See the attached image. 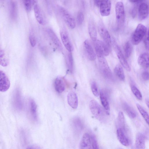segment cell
Returning <instances> with one entry per match:
<instances>
[{
    "label": "cell",
    "instance_id": "cell-1",
    "mask_svg": "<svg viewBox=\"0 0 149 149\" xmlns=\"http://www.w3.org/2000/svg\"><path fill=\"white\" fill-rule=\"evenodd\" d=\"M89 106L92 113L96 119L101 121L105 120L107 113L96 101L94 100H91Z\"/></svg>",
    "mask_w": 149,
    "mask_h": 149
},
{
    "label": "cell",
    "instance_id": "cell-2",
    "mask_svg": "<svg viewBox=\"0 0 149 149\" xmlns=\"http://www.w3.org/2000/svg\"><path fill=\"white\" fill-rule=\"evenodd\" d=\"M115 13L117 26L118 28L120 29L124 24L125 19V9L122 2L119 1L116 3Z\"/></svg>",
    "mask_w": 149,
    "mask_h": 149
},
{
    "label": "cell",
    "instance_id": "cell-3",
    "mask_svg": "<svg viewBox=\"0 0 149 149\" xmlns=\"http://www.w3.org/2000/svg\"><path fill=\"white\" fill-rule=\"evenodd\" d=\"M147 31L146 27L143 24H139L133 33L132 38V43L138 44L144 37Z\"/></svg>",
    "mask_w": 149,
    "mask_h": 149
},
{
    "label": "cell",
    "instance_id": "cell-4",
    "mask_svg": "<svg viewBox=\"0 0 149 149\" xmlns=\"http://www.w3.org/2000/svg\"><path fill=\"white\" fill-rule=\"evenodd\" d=\"M58 7L60 14L67 26L71 29L74 28L76 22L73 16L63 7L58 6Z\"/></svg>",
    "mask_w": 149,
    "mask_h": 149
},
{
    "label": "cell",
    "instance_id": "cell-5",
    "mask_svg": "<svg viewBox=\"0 0 149 149\" xmlns=\"http://www.w3.org/2000/svg\"><path fill=\"white\" fill-rule=\"evenodd\" d=\"M95 42V49L98 57L109 55V48L104 42L99 40H96Z\"/></svg>",
    "mask_w": 149,
    "mask_h": 149
},
{
    "label": "cell",
    "instance_id": "cell-6",
    "mask_svg": "<svg viewBox=\"0 0 149 149\" xmlns=\"http://www.w3.org/2000/svg\"><path fill=\"white\" fill-rule=\"evenodd\" d=\"M100 68L102 73L106 78H113L112 72L104 57H98Z\"/></svg>",
    "mask_w": 149,
    "mask_h": 149
},
{
    "label": "cell",
    "instance_id": "cell-7",
    "mask_svg": "<svg viewBox=\"0 0 149 149\" xmlns=\"http://www.w3.org/2000/svg\"><path fill=\"white\" fill-rule=\"evenodd\" d=\"M99 33L104 40V42L110 48L111 40L109 33L103 22L100 21L98 24Z\"/></svg>",
    "mask_w": 149,
    "mask_h": 149
},
{
    "label": "cell",
    "instance_id": "cell-8",
    "mask_svg": "<svg viewBox=\"0 0 149 149\" xmlns=\"http://www.w3.org/2000/svg\"><path fill=\"white\" fill-rule=\"evenodd\" d=\"M113 46L118 58L122 66L128 71H130L131 68L126 59L119 47L113 42Z\"/></svg>",
    "mask_w": 149,
    "mask_h": 149
},
{
    "label": "cell",
    "instance_id": "cell-9",
    "mask_svg": "<svg viewBox=\"0 0 149 149\" xmlns=\"http://www.w3.org/2000/svg\"><path fill=\"white\" fill-rule=\"evenodd\" d=\"M9 79L6 74L0 70V91L5 92L7 91L10 86Z\"/></svg>",
    "mask_w": 149,
    "mask_h": 149
},
{
    "label": "cell",
    "instance_id": "cell-10",
    "mask_svg": "<svg viewBox=\"0 0 149 149\" xmlns=\"http://www.w3.org/2000/svg\"><path fill=\"white\" fill-rule=\"evenodd\" d=\"M60 33L63 45L69 52H72L73 50V47L67 32L65 30L62 29Z\"/></svg>",
    "mask_w": 149,
    "mask_h": 149
},
{
    "label": "cell",
    "instance_id": "cell-11",
    "mask_svg": "<svg viewBox=\"0 0 149 149\" xmlns=\"http://www.w3.org/2000/svg\"><path fill=\"white\" fill-rule=\"evenodd\" d=\"M111 3L110 0H102L100 5V12L102 16H107L110 13Z\"/></svg>",
    "mask_w": 149,
    "mask_h": 149
},
{
    "label": "cell",
    "instance_id": "cell-12",
    "mask_svg": "<svg viewBox=\"0 0 149 149\" xmlns=\"http://www.w3.org/2000/svg\"><path fill=\"white\" fill-rule=\"evenodd\" d=\"M84 47L86 55L88 59L91 61H93L96 59V55L90 44L88 40L84 42Z\"/></svg>",
    "mask_w": 149,
    "mask_h": 149
},
{
    "label": "cell",
    "instance_id": "cell-13",
    "mask_svg": "<svg viewBox=\"0 0 149 149\" xmlns=\"http://www.w3.org/2000/svg\"><path fill=\"white\" fill-rule=\"evenodd\" d=\"M34 14L36 19L40 24L44 25L46 23V21L43 13L38 3L33 5Z\"/></svg>",
    "mask_w": 149,
    "mask_h": 149
},
{
    "label": "cell",
    "instance_id": "cell-14",
    "mask_svg": "<svg viewBox=\"0 0 149 149\" xmlns=\"http://www.w3.org/2000/svg\"><path fill=\"white\" fill-rule=\"evenodd\" d=\"M47 33L52 41L55 46L60 50H62V47L61 42L58 36L54 31L50 28L47 29Z\"/></svg>",
    "mask_w": 149,
    "mask_h": 149
},
{
    "label": "cell",
    "instance_id": "cell-15",
    "mask_svg": "<svg viewBox=\"0 0 149 149\" xmlns=\"http://www.w3.org/2000/svg\"><path fill=\"white\" fill-rule=\"evenodd\" d=\"M80 149H88L92 148L91 135L88 133L83 135L79 144Z\"/></svg>",
    "mask_w": 149,
    "mask_h": 149
},
{
    "label": "cell",
    "instance_id": "cell-16",
    "mask_svg": "<svg viewBox=\"0 0 149 149\" xmlns=\"http://www.w3.org/2000/svg\"><path fill=\"white\" fill-rule=\"evenodd\" d=\"M148 5L145 3L140 4L139 7L138 11L139 19L140 20H144L148 16Z\"/></svg>",
    "mask_w": 149,
    "mask_h": 149
},
{
    "label": "cell",
    "instance_id": "cell-17",
    "mask_svg": "<svg viewBox=\"0 0 149 149\" xmlns=\"http://www.w3.org/2000/svg\"><path fill=\"white\" fill-rule=\"evenodd\" d=\"M125 130L119 127L117 130V134L119 142L123 145L128 146L130 142L127 137L124 133Z\"/></svg>",
    "mask_w": 149,
    "mask_h": 149
},
{
    "label": "cell",
    "instance_id": "cell-18",
    "mask_svg": "<svg viewBox=\"0 0 149 149\" xmlns=\"http://www.w3.org/2000/svg\"><path fill=\"white\" fill-rule=\"evenodd\" d=\"M54 86L55 90L58 93L63 92L65 88V82L63 78L60 77L56 78L54 82Z\"/></svg>",
    "mask_w": 149,
    "mask_h": 149
},
{
    "label": "cell",
    "instance_id": "cell-19",
    "mask_svg": "<svg viewBox=\"0 0 149 149\" xmlns=\"http://www.w3.org/2000/svg\"><path fill=\"white\" fill-rule=\"evenodd\" d=\"M67 101L68 104L72 108L74 109L77 108L78 100L75 93L71 92L68 93L67 96Z\"/></svg>",
    "mask_w": 149,
    "mask_h": 149
},
{
    "label": "cell",
    "instance_id": "cell-20",
    "mask_svg": "<svg viewBox=\"0 0 149 149\" xmlns=\"http://www.w3.org/2000/svg\"><path fill=\"white\" fill-rule=\"evenodd\" d=\"M145 137L143 134L139 133L137 134L135 140V146L137 149H144L145 148Z\"/></svg>",
    "mask_w": 149,
    "mask_h": 149
},
{
    "label": "cell",
    "instance_id": "cell-21",
    "mask_svg": "<svg viewBox=\"0 0 149 149\" xmlns=\"http://www.w3.org/2000/svg\"><path fill=\"white\" fill-rule=\"evenodd\" d=\"M149 56L146 53H144L141 54L138 59V63L140 66L142 67L147 68L149 67Z\"/></svg>",
    "mask_w": 149,
    "mask_h": 149
},
{
    "label": "cell",
    "instance_id": "cell-22",
    "mask_svg": "<svg viewBox=\"0 0 149 149\" xmlns=\"http://www.w3.org/2000/svg\"><path fill=\"white\" fill-rule=\"evenodd\" d=\"M101 103L104 109L107 111L110 109V106L106 92L101 90L99 93Z\"/></svg>",
    "mask_w": 149,
    "mask_h": 149
},
{
    "label": "cell",
    "instance_id": "cell-23",
    "mask_svg": "<svg viewBox=\"0 0 149 149\" xmlns=\"http://www.w3.org/2000/svg\"><path fill=\"white\" fill-rule=\"evenodd\" d=\"M88 31L90 36L92 40L95 41L97 40V32L94 23L91 20L89 21Z\"/></svg>",
    "mask_w": 149,
    "mask_h": 149
},
{
    "label": "cell",
    "instance_id": "cell-24",
    "mask_svg": "<svg viewBox=\"0 0 149 149\" xmlns=\"http://www.w3.org/2000/svg\"><path fill=\"white\" fill-rule=\"evenodd\" d=\"M122 107L128 116L132 118H134L136 116V113L134 109L126 102L122 104Z\"/></svg>",
    "mask_w": 149,
    "mask_h": 149
},
{
    "label": "cell",
    "instance_id": "cell-25",
    "mask_svg": "<svg viewBox=\"0 0 149 149\" xmlns=\"http://www.w3.org/2000/svg\"><path fill=\"white\" fill-rule=\"evenodd\" d=\"M10 16L13 19H16L17 15V3L15 1H11L10 3Z\"/></svg>",
    "mask_w": 149,
    "mask_h": 149
},
{
    "label": "cell",
    "instance_id": "cell-26",
    "mask_svg": "<svg viewBox=\"0 0 149 149\" xmlns=\"http://www.w3.org/2000/svg\"><path fill=\"white\" fill-rule=\"evenodd\" d=\"M29 109L30 113L33 118L36 120L37 119V106L34 101L32 99L29 102Z\"/></svg>",
    "mask_w": 149,
    "mask_h": 149
},
{
    "label": "cell",
    "instance_id": "cell-27",
    "mask_svg": "<svg viewBox=\"0 0 149 149\" xmlns=\"http://www.w3.org/2000/svg\"><path fill=\"white\" fill-rule=\"evenodd\" d=\"M115 73L120 80L123 81L125 79V75L122 67L119 64L117 65L114 69Z\"/></svg>",
    "mask_w": 149,
    "mask_h": 149
},
{
    "label": "cell",
    "instance_id": "cell-28",
    "mask_svg": "<svg viewBox=\"0 0 149 149\" xmlns=\"http://www.w3.org/2000/svg\"><path fill=\"white\" fill-rule=\"evenodd\" d=\"M72 126L74 130L77 132H79L82 128V124L81 120L78 117L74 118L72 122Z\"/></svg>",
    "mask_w": 149,
    "mask_h": 149
},
{
    "label": "cell",
    "instance_id": "cell-29",
    "mask_svg": "<svg viewBox=\"0 0 149 149\" xmlns=\"http://www.w3.org/2000/svg\"><path fill=\"white\" fill-rule=\"evenodd\" d=\"M8 64V62L5 52L0 47V65L3 67H6Z\"/></svg>",
    "mask_w": 149,
    "mask_h": 149
},
{
    "label": "cell",
    "instance_id": "cell-30",
    "mask_svg": "<svg viewBox=\"0 0 149 149\" xmlns=\"http://www.w3.org/2000/svg\"><path fill=\"white\" fill-rule=\"evenodd\" d=\"M136 105L141 114L145 119L146 123L148 125L149 118L148 113L140 104H137Z\"/></svg>",
    "mask_w": 149,
    "mask_h": 149
},
{
    "label": "cell",
    "instance_id": "cell-31",
    "mask_svg": "<svg viewBox=\"0 0 149 149\" xmlns=\"http://www.w3.org/2000/svg\"><path fill=\"white\" fill-rule=\"evenodd\" d=\"M124 49L125 56L127 58H129L131 55L132 51V46L129 41L125 43Z\"/></svg>",
    "mask_w": 149,
    "mask_h": 149
},
{
    "label": "cell",
    "instance_id": "cell-32",
    "mask_svg": "<svg viewBox=\"0 0 149 149\" xmlns=\"http://www.w3.org/2000/svg\"><path fill=\"white\" fill-rule=\"evenodd\" d=\"M118 121L119 127L125 130V118L123 113L121 111L119 112L118 113Z\"/></svg>",
    "mask_w": 149,
    "mask_h": 149
},
{
    "label": "cell",
    "instance_id": "cell-33",
    "mask_svg": "<svg viewBox=\"0 0 149 149\" xmlns=\"http://www.w3.org/2000/svg\"><path fill=\"white\" fill-rule=\"evenodd\" d=\"M131 89L136 97L139 100H141L142 98V94L137 87L134 85H132L131 86Z\"/></svg>",
    "mask_w": 149,
    "mask_h": 149
},
{
    "label": "cell",
    "instance_id": "cell-34",
    "mask_svg": "<svg viewBox=\"0 0 149 149\" xmlns=\"http://www.w3.org/2000/svg\"><path fill=\"white\" fill-rule=\"evenodd\" d=\"M91 88L92 91L93 95L95 96H98L99 95V93L97 85L96 82L94 81L92 82L91 84Z\"/></svg>",
    "mask_w": 149,
    "mask_h": 149
},
{
    "label": "cell",
    "instance_id": "cell-35",
    "mask_svg": "<svg viewBox=\"0 0 149 149\" xmlns=\"http://www.w3.org/2000/svg\"><path fill=\"white\" fill-rule=\"evenodd\" d=\"M25 9L28 12H30L31 9L32 4L31 0H22Z\"/></svg>",
    "mask_w": 149,
    "mask_h": 149
},
{
    "label": "cell",
    "instance_id": "cell-36",
    "mask_svg": "<svg viewBox=\"0 0 149 149\" xmlns=\"http://www.w3.org/2000/svg\"><path fill=\"white\" fill-rule=\"evenodd\" d=\"M68 67L71 71H72L73 67V59L71 52H69L68 54Z\"/></svg>",
    "mask_w": 149,
    "mask_h": 149
},
{
    "label": "cell",
    "instance_id": "cell-37",
    "mask_svg": "<svg viewBox=\"0 0 149 149\" xmlns=\"http://www.w3.org/2000/svg\"><path fill=\"white\" fill-rule=\"evenodd\" d=\"M92 148H99L98 143L96 138L93 135H91Z\"/></svg>",
    "mask_w": 149,
    "mask_h": 149
},
{
    "label": "cell",
    "instance_id": "cell-38",
    "mask_svg": "<svg viewBox=\"0 0 149 149\" xmlns=\"http://www.w3.org/2000/svg\"><path fill=\"white\" fill-rule=\"evenodd\" d=\"M84 19V15L81 12H79L77 15V22L79 25H81L83 22Z\"/></svg>",
    "mask_w": 149,
    "mask_h": 149
},
{
    "label": "cell",
    "instance_id": "cell-39",
    "mask_svg": "<svg viewBox=\"0 0 149 149\" xmlns=\"http://www.w3.org/2000/svg\"><path fill=\"white\" fill-rule=\"evenodd\" d=\"M144 39V43L146 48L147 50L149 49V34L148 31H147Z\"/></svg>",
    "mask_w": 149,
    "mask_h": 149
},
{
    "label": "cell",
    "instance_id": "cell-40",
    "mask_svg": "<svg viewBox=\"0 0 149 149\" xmlns=\"http://www.w3.org/2000/svg\"><path fill=\"white\" fill-rule=\"evenodd\" d=\"M29 40L31 45L34 47L36 44V40L33 34H30L29 36Z\"/></svg>",
    "mask_w": 149,
    "mask_h": 149
},
{
    "label": "cell",
    "instance_id": "cell-41",
    "mask_svg": "<svg viewBox=\"0 0 149 149\" xmlns=\"http://www.w3.org/2000/svg\"><path fill=\"white\" fill-rule=\"evenodd\" d=\"M142 77L143 80L145 81H147L149 79V73L148 72L145 71H143L142 74Z\"/></svg>",
    "mask_w": 149,
    "mask_h": 149
},
{
    "label": "cell",
    "instance_id": "cell-42",
    "mask_svg": "<svg viewBox=\"0 0 149 149\" xmlns=\"http://www.w3.org/2000/svg\"><path fill=\"white\" fill-rule=\"evenodd\" d=\"M102 0H94L95 5L97 7H99Z\"/></svg>",
    "mask_w": 149,
    "mask_h": 149
},
{
    "label": "cell",
    "instance_id": "cell-43",
    "mask_svg": "<svg viewBox=\"0 0 149 149\" xmlns=\"http://www.w3.org/2000/svg\"><path fill=\"white\" fill-rule=\"evenodd\" d=\"M143 0H129L132 3H136L142 1Z\"/></svg>",
    "mask_w": 149,
    "mask_h": 149
},
{
    "label": "cell",
    "instance_id": "cell-44",
    "mask_svg": "<svg viewBox=\"0 0 149 149\" xmlns=\"http://www.w3.org/2000/svg\"><path fill=\"white\" fill-rule=\"evenodd\" d=\"M146 103L148 107H149V99L146 98L145 100Z\"/></svg>",
    "mask_w": 149,
    "mask_h": 149
}]
</instances>
